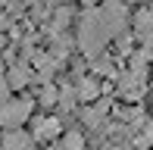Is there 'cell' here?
I'll return each mask as SVG.
<instances>
[{
    "label": "cell",
    "instance_id": "obj_10",
    "mask_svg": "<svg viewBox=\"0 0 153 150\" xmlns=\"http://www.w3.org/2000/svg\"><path fill=\"white\" fill-rule=\"evenodd\" d=\"M147 56L153 59V41H150V44H147Z\"/></svg>",
    "mask_w": 153,
    "mask_h": 150
},
{
    "label": "cell",
    "instance_id": "obj_3",
    "mask_svg": "<svg viewBox=\"0 0 153 150\" xmlns=\"http://www.w3.org/2000/svg\"><path fill=\"white\" fill-rule=\"evenodd\" d=\"M59 134H62V122L56 116H41V119L34 122V128H31V138L41 141V144H50V141L59 138Z\"/></svg>",
    "mask_w": 153,
    "mask_h": 150
},
{
    "label": "cell",
    "instance_id": "obj_7",
    "mask_svg": "<svg viewBox=\"0 0 153 150\" xmlns=\"http://www.w3.org/2000/svg\"><path fill=\"white\" fill-rule=\"evenodd\" d=\"M106 110H109V100H106V97H97V100H94V106H85V110H81V119H85V125L100 128V122H103V116H106Z\"/></svg>",
    "mask_w": 153,
    "mask_h": 150
},
{
    "label": "cell",
    "instance_id": "obj_8",
    "mask_svg": "<svg viewBox=\"0 0 153 150\" xmlns=\"http://www.w3.org/2000/svg\"><path fill=\"white\" fill-rule=\"evenodd\" d=\"M59 150H85V134L81 131H66L62 134V141H59Z\"/></svg>",
    "mask_w": 153,
    "mask_h": 150
},
{
    "label": "cell",
    "instance_id": "obj_4",
    "mask_svg": "<svg viewBox=\"0 0 153 150\" xmlns=\"http://www.w3.org/2000/svg\"><path fill=\"white\" fill-rule=\"evenodd\" d=\"M31 75H34L31 63H22V59H19V63H13L10 72H6V85H10V91H22V88H28Z\"/></svg>",
    "mask_w": 153,
    "mask_h": 150
},
{
    "label": "cell",
    "instance_id": "obj_9",
    "mask_svg": "<svg viewBox=\"0 0 153 150\" xmlns=\"http://www.w3.org/2000/svg\"><path fill=\"white\" fill-rule=\"evenodd\" d=\"M38 103L56 106V103H59V88H53L50 81H44V88H41V94H38Z\"/></svg>",
    "mask_w": 153,
    "mask_h": 150
},
{
    "label": "cell",
    "instance_id": "obj_1",
    "mask_svg": "<svg viewBox=\"0 0 153 150\" xmlns=\"http://www.w3.org/2000/svg\"><path fill=\"white\" fill-rule=\"evenodd\" d=\"M113 38H116V31H113V25L106 22L103 10L88 6L85 16H81V22H78V47H81V53H85L88 59L100 56L103 47H106Z\"/></svg>",
    "mask_w": 153,
    "mask_h": 150
},
{
    "label": "cell",
    "instance_id": "obj_6",
    "mask_svg": "<svg viewBox=\"0 0 153 150\" xmlns=\"http://www.w3.org/2000/svg\"><path fill=\"white\" fill-rule=\"evenodd\" d=\"M75 91H78V100H81V103H94L97 97H103V85L94 78V75H81L78 85H75Z\"/></svg>",
    "mask_w": 153,
    "mask_h": 150
},
{
    "label": "cell",
    "instance_id": "obj_2",
    "mask_svg": "<svg viewBox=\"0 0 153 150\" xmlns=\"http://www.w3.org/2000/svg\"><path fill=\"white\" fill-rule=\"evenodd\" d=\"M34 113V100L19 94V97H3L0 100V128H22Z\"/></svg>",
    "mask_w": 153,
    "mask_h": 150
},
{
    "label": "cell",
    "instance_id": "obj_5",
    "mask_svg": "<svg viewBox=\"0 0 153 150\" xmlns=\"http://www.w3.org/2000/svg\"><path fill=\"white\" fill-rule=\"evenodd\" d=\"M34 138L25 128H6L3 131V141H0V150H31Z\"/></svg>",
    "mask_w": 153,
    "mask_h": 150
}]
</instances>
